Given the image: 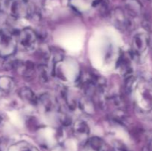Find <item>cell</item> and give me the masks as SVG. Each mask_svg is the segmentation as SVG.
<instances>
[{
    "label": "cell",
    "mask_w": 152,
    "mask_h": 151,
    "mask_svg": "<svg viewBox=\"0 0 152 151\" xmlns=\"http://www.w3.org/2000/svg\"><path fill=\"white\" fill-rule=\"evenodd\" d=\"M129 94L132 95L135 105L142 113L152 110V84L147 81L135 80Z\"/></svg>",
    "instance_id": "cell-1"
},
{
    "label": "cell",
    "mask_w": 152,
    "mask_h": 151,
    "mask_svg": "<svg viewBox=\"0 0 152 151\" xmlns=\"http://www.w3.org/2000/svg\"><path fill=\"white\" fill-rule=\"evenodd\" d=\"M16 50L15 34L8 30L0 31V56L8 58L14 54Z\"/></svg>",
    "instance_id": "cell-2"
},
{
    "label": "cell",
    "mask_w": 152,
    "mask_h": 151,
    "mask_svg": "<svg viewBox=\"0 0 152 151\" xmlns=\"http://www.w3.org/2000/svg\"><path fill=\"white\" fill-rule=\"evenodd\" d=\"M7 10L12 16L17 19L28 18L33 13V8L27 0H10Z\"/></svg>",
    "instance_id": "cell-3"
},
{
    "label": "cell",
    "mask_w": 152,
    "mask_h": 151,
    "mask_svg": "<svg viewBox=\"0 0 152 151\" xmlns=\"http://www.w3.org/2000/svg\"><path fill=\"white\" fill-rule=\"evenodd\" d=\"M149 36L145 33H138L135 34L132 39V58H138L144 54L149 46Z\"/></svg>",
    "instance_id": "cell-4"
},
{
    "label": "cell",
    "mask_w": 152,
    "mask_h": 151,
    "mask_svg": "<svg viewBox=\"0 0 152 151\" xmlns=\"http://www.w3.org/2000/svg\"><path fill=\"white\" fill-rule=\"evenodd\" d=\"M111 18L115 26L119 29L129 30L134 27V18L121 8L115 9L113 11Z\"/></svg>",
    "instance_id": "cell-5"
},
{
    "label": "cell",
    "mask_w": 152,
    "mask_h": 151,
    "mask_svg": "<svg viewBox=\"0 0 152 151\" xmlns=\"http://www.w3.org/2000/svg\"><path fill=\"white\" fill-rule=\"evenodd\" d=\"M19 41L25 50L33 51L37 47L38 36L34 30L30 28H25L19 33Z\"/></svg>",
    "instance_id": "cell-6"
},
{
    "label": "cell",
    "mask_w": 152,
    "mask_h": 151,
    "mask_svg": "<svg viewBox=\"0 0 152 151\" xmlns=\"http://www.w3.org/2000/svg\"><path fill=\"white\" fill-rule=\"evenodd\" d=\"M37 105L40 107V109L42 110L46 113L59 111V102L57 99L48 93H44L38 98Z\"/></svg>",
    "instance_id": "cell-7"
},
{
    "label": "cell",
    "mask_w": 152,
    "mask_h": 151,
    "mask_svg": "<svg viewBox=\"0 0 152 151\" xmlns=\"http://www.w3.org/2000/svg\"><path fill=\"white\" fill-rule=\"evenodd\" d=\"M73 133L78 139H86L90 133L88 124L82 119L77 120L73 125Z\"/></svg>",
    "instance_id": "cell-8"
},
{
    "label": "cell",
    "mask_w": 152,
    "mask_h": 151,
    "mask_svg": "<svg viewBox=\"0 0 152 151\" xmlns=\"http://www.w3.org/2000/svg\"><path fill=\"white\" fill-rule=\"evenodd\" d=\"M117 68L124 76H129L132 72L131 58L125 53H122L117 63Z\"/></svg>",
    "instance_id": "cell-9"
},
{
    "label": "cell",
    "mask_w": 152,
    "mask_h": 151,
    "mask_svg": "<svg viewBox=\"0 0 152 151\" xmlns=\"http://www.w3.org/2000/svg\"><path fill=\"white\" fill-rule=\"evenodd\" d=\"M19 95L21 99L33 105H37L38 103V98L35 95V93L28 87H22L19 92Z\"/></svg>",
    "instance_id": "cell-10"
},
{
    "label": "cell",
    "mask_w": 152,
    "mask_h": 151,
    "mask_svg": "<svg viewBox=\"0 0 152 151\" xmlns=\"http://www.w3.org/2000/svg\"><path fill=\"white\" fill-rule=\"evenodd\" d=\"M126 9L127 13L132 17L134 18L140 16L142 11V5L137 0H128L126 1Z\"/></svg>",
    "instance_id": "cell-11"
},
{
    "label": "cell",
    "mask_w": 152,
    "mask_h": 151,
    "mask_svg": "<svg viewBox=\"0 0 152 151\" xmlns=\"http://www.w3.org/2000/svg\"><path fill=\"white\" fill-rule=\"evenodd\" d=\"M94 101L88 96H86L85 97L81 98L80 101V107L84 112L91 114L93 113L94 111Z\"/></svg>",
    "instance_id": "cell-12"
},
{
    "label": "cell",
    "mask_w": 152,
    "mask_h": 151,
    "mask_svg": "<svg viewBox=\"0 0 152 151\" xmlns=\"http://www.w3.org/2000/svg\"><path fill=\"white\" fill-rule=\"evenodd\" d=\"M14 86V82L11 78L6 76L0 77V90L4 92H10Z\"/></svg>",
    "instance_id": "cell-13"
},
{
    "label": "cell",
    "mask_w": 152,
    "mask_h": 151,
    "mask_svg": "<svg viewBox=\"0 0 152 151\" xmlns=\"http://www.w3.org/2000/svg\"><path fill=\"white\" fill-rule=\"evenodd\" d=\"M10 151H33L31 149V147L28 144L23 143V142H21V143L17 144L15 146H13V149Z\"/></svg>",
    "instance_id": "cell-14"
}]
</instances>
